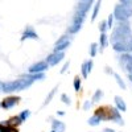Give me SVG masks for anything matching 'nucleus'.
Wrapping results in <instances>:
<instances>
[{"label":"nucleus","instance_id":"nucleus-18","mask_svg":"<svg viewBox=\"0 0 132 132\" xmlns=\"http://www.w3.org/2000/svg\"><path fill=\"white\" fill-rule=\"evenodd\" d=\"M99 50H104L106 49V46L108 45V37H107V35L106 33H101V38H99Z\"/></svg>","mask_w":132,"mask_h":132},{"label":"nucleus","instance_id":"nucleus-30","mask_svg":"<svg viewBox=\"0 0 132 132\" xmlns=\"http://www.w3.org/2000/svg\"><path fill=\"white\" fill-rule=\"evenodd\" d=\"M69 68H70V62H69V61H66V62L63 63V66H62V69L60 70V73H61V74H65L66 71L69 70Z\"/></svg>","mask_w":132,"mask_h":132},{"label":"nucleus","instance_id":"nucleus-21","mask_svg":"<svg viewBox=\"0 0 132 132\" xmlns=\"http://www.w3.org/2000/svg\"><path fill=\"white\" fill-rule=\"evenodd\" d=\"M112 75H114V78H115V82L118 83V86H119V87H120V89H122V90H126V89H127V85H126L124 79L122 78V75H120V74H118V73H114Z\"/></svg>","mask_w":132,"mask_h":132},{"label":"nucleus","instance_id":"nucleus-26","mask_svg":"<svg viewBox=\"0 0 132 132\" xmlns=\"http://www.w3.org/2000/svg\"><path fill=\"white\" fill-rule=\"evenodd\" d=\"M98 50H99V45L96 42H93L91 45H90V49H89V52H90V57H95L96 54H98Z\"/></svg>","mask_w":132,"mask_h":132},{"label":"nucleus","instance_id":"nucleus-16","mask_svg":"<svg viewBox=\"0 0 132 132\" xmlns=\"http://www.w3.org/2000/svg\"><path fill=\"white\" fill-rule=\"evenodd\" d=\"M94 115H96V116L101 118L102 122H107V106H101V107L95 108Z\"/></svg>","mask_w":132,"mask_h":132},{"label":"nucleus","instance_id":"nucleus-15","mask_svg":"<svg viewBox=\"0 0 132 132\" xmlns=\"http://www.w3.org/2000/svg\"><path fill=\"white\" fill-rule=\"evenodd\" d=\"M114 103H115V107L119 110L120 112H126V111H127V104H126L124 99H123L122 96L115 95V98H114Z\"/></svg>","mask_w":132,"mask_h":132},{"label":"nucleus","instance_id":"nucleus-10","mask_svg":"<svg viewBox=\"0 0 132 132\" xmlns=\"http://www.w3.org/2000/svg\"><path fill=\"white\" fill-rule=\"evenodd\" d=\"M63 58H65V52H53L45 58V62L49 66H56L60 62H62Z\"/></svg>","mask_w":132,"mask_h":132},{"label":"nucleus","instance_id":"nucleus-14","mask_svg":"<svg viewBox=\"0 0 132 132\" xmlns=\"http://www.w3.org/2000/svg\"><path fill=\"white\" fill-rule=\"evenodd\" d=\"M52 120V129L57 132H65L66 131V124L60 119H50Z\"/></svg>","mask_w":132,"mask_h":132},{"label":"nucleus","instance_id":"nucleus-6","mask_svg":"<svg viewBox=\"0 0 132 132\" xmlns=\"http://www.w3.org/2000/svg\"><path fill=\"white\" fill-rule=\"evenodd\" d=\"M112 49L116 52V53H132V36L124 41H119V42H115L112 44Z\"/></svg>","mask_w":132,"mask_h":132},{"label":"nucleus","instance_id":"nucleus-36","mask_svg":"<svg viewBox=\"0 0 132 132\" xmlns=\"http://www.w3.org/2000/svg\"><path fill=\"white\" fill-rule=\"evenodd\" d=\"M57 115L58 116H65V111H57Z\"/></svg>","mask_w":132,"mask_h":132},{"label":"nucleus","instance_id":"nucleus-8","mask_svg":"<svg viewBox=\"0 0 132 132\" xmlns=\"http://www.w3.org/2000/svg\"><path fill=\"white\" fill-rule=\"evenodd\" d=\"M119 65L124 68V70L129 74L132 73V53H123L120 54V57L118 58Z\"/></svg>","mask_w":132,"mask_h":132},{"label":"nucleus","instance_id":"nucleus-1","mask_svg":"<svg viewBox=\"0 0 132 132\" xmlns=\"http://www.w3.org/2000/svg\"><path fill=\"white\" fill-rule=\"evenodd\" d=\"M35 83V81L30 79L28 77V73L21 75L20 78L13 79V81H8V82H2V87H0V93H4V94H15V93H20V91H24L27 89Z\"/></svg>","mask_w":132,"mask_h":132},{"label":"nucleus","instance_id":"nucleus-31","mask_svg":"<svg viewBox=\"0 0 132 132\" xmlns=\"http://www.w3.org/2000/svg\"><path fill=\"white\" fill-rule=\"evenodd\" d=\"M114 19H115V17H114V15H110V16H108V19L106 20V21H107V25H108V29H111V28H112Z\"/></svg>","mask_w":132,"mask_h":132},{"label":"nucleus","instance_id":"nucleus-20","mask_svg":"<svg viewBox=\"0 0 132 132\" xmlns=\"http://www.w3.org/2000/svg\"><path fill=\"white\" fill-rule=\"evenodd\" d=\"M103 96H104V93L101 89H98V90L94 91V94L91 96V101H93V103H99L103 99Z\"/></svg>","mask_w":132,"mask_h":132},{"label":"nucleus","instance_id":"nucleus-25","mask_svg":"<svg viewBox=\"0 0 132 132\" xmlns=\"http://www.w3.org/2000/svg\"><path fill=\"white\" fill-rule=\"evenodd\" d=\"M30 115H32V112H30V110H23L20 114H19V116H20V119L23 120V123L24 122H27V120L30 118Z\"/></svg>","mask_w":132,"mask_h":132},{"label":"nucleus","instance_id":"nucleus-11","mask_svg":"<svg viewBox=\"0 0 132 132\" xmlns=\"http://www.w3.org/2000/svg\"><path fill=\"white\" fill-rule=\"evenodd\" d=\"M49 69V65L45 61H38L30 65L28 68V74H38V73H45Z\"/></svg>","mask_w":132,"mask_h":132},{"label":"nucleus","instance_id":"nucleus-19","mask_svg":"<svg viewBox=\"0 0 132 132\" xmlns=\"http://www.w3.org/2000/svg\"><path fill=\"white\" fill-rule=\"evenodd\" d=\"M73 87H74V91L75 93H79L82 90V78L79 75H75L74 79H73Z\"/></svg>","mask_w":132,"mask_h":132},{"label":"nucleus","instance_id":"nucleus-27","mask_svg":"<svg viewBox=\"0 0 132 132\" xmlns=\"http://www.w3.org/2000/svg\"><path fill=\"white\" fill-rule=\"evenodd\" d=\"M60 99H61V102H62L63 104H66V106H71V98H70L68 94H65V93L61 94V98H60Z\"/></svg>","mask_w":132,"mask_h":132},{"label":"nucleus","instance_id":"nucleus-28","mask_svg":"<svg viewBox=\"0 0 132 132\" xmlns=\"http://www.w3.org/2000/svg\"><path fill=\"white\" fill-rule=\"evenodd\" d=\"M93 104H94V103H93V101H90V99H89V101H85V102H83L82 108L85 110V111H89V110L93 107Z\"/></svg>","mask_w":132,"mask_h":132},{"label":"nucleus","instance_id":"nucleus-17","mask_svg":"<svg viewBox=\"0 0 132 132\" xmlns=\"http://www.w3.org/2000/svg\"><path fill=\"white\" fill-rule=\"evenodd\" d=\"M7 123H8V126L19 127V126L23 124V120L20 119V116H19V115H15V116H12V118H9V119L7 120Z\"/></svg>","mask_w":132,"mask_h":132},{"label":"nucleus","instance_id":"nucleus-5","mask_svg":"<svg viewBox=\"0 0 132 132\" xmlns=\"http://www.w3.org/2000/svg\"><path fill=\"white\" fill-rule=\"evenodd\" d=\"M107 122H114L119 126H124V119L122 116V112L116 107L107 106Z\"/></svg>","mask_w":132,"mask_h":132},{"label":"nucleus","instance_id":"nucleus-34","mask_svg":"<svg viewBox=\"0 0 132 132\" xmlns=\"http://www.w3.org/2000/svg\"><path fill=\"white\" fill-rule=\"evenodd\" d=\"M120 3L122 4H124V5H132V0H120Z\"/></svg>","mask_w":132,"mask_h":132},{"label":"nucleus","instance_id":"nucleus-38","mask_svg":"<svg viewBox=\"0 0 132 132\" xmlns=\"http://www.w3.org/2000/svg\"><path fill=\"white\" fill-rule=\"evenodd\" d=\"M50 132H57V131H54V129H52V131H50Z\"/></svg>","mask_w":132,"mask_h":132},{"label":"nucleus","instance_id":"nucleus-3","mask_svg":"<svg viewBox=\"0 0 132 132\" xmlns=\"http://www.w3.org/2000/svg\"><path fill=\"white\" fill-rule=\"evenodd\" d=\"M129 37H131V29H129L128 24L127 23H120L119 21L118 27L112 32V36L110 38V41H111V44H115V42H119V41H124Z\"/></svg>","mask_w":132,"mask_h":132},{"label":"nucleus","instance_id":"nucleus-37","mask_svg":"<svg viewBox=\"0 0 132 132\" xmlns=\"http://www.w3.org/2000/svg\"><path fill=\"white\" fill-rule=\"evenodd\" d=\"M81 2H93V0H81Z\"/></svg>","mask_w":132,"mask_h":132},{"label":"nucleus","instance_id":"nucleus-39","mask_svg":"<svg viewBox=\"0 0 132 132\" xmlns=\"http://www.w3.org/2000/svg\"><path fill=\"white\" fill-rule=\"evenodd\" d=\"M0 87H2V82H0Z\"/></svg>","mask_w":132,"mask_h":132},{"label":"nucleus","instance_id":"nucleus-33","mask_svg":"<svg viewBox=\"0 0 132 132\" xmlns=\"http://www.w3.org/2000/svg\"><path fill=\"white\" fill-rule=\"evenodd\" d=\"M8 126V123H7V120H3V122H0V132H3L4 131V128Z\"/></svg>","mask_w":132,"mask_h":132},{"label":"nucleus","instance_id":"nucleus-4","mask_svg":"<svg viewBox=\"0 0 132 132\" xmlns=\"http://www.w3.org/2000/svg\"><path fill=\"white\" fill-rule=\"evenodd\" d=\"M114 17L120 21V23H126V21L132 16V7L129 5H124V4H119L115 7V11H114Z\"/></svg>","mask_w":132,"mask_h":132},{"label":"nucleus","instance_id":"nucleus-2","mask_svg":"<svg viewBox=\"0 0 132 132\" xmlns=\"http://www.w3.org/2000/svg\"><path fill=\"white\" fill-rule=\"evenodd\" d=\"M91 7V2H81L77 7V11H75V15L73 17V21H71V25L69 27V33L70 35H74V33L79 32V29L82 28V24L86 19V15L89 12V9Z\"/></svg>","mask_w":132,"mask_h":132},{"label":"nucleus","instance_id":"nucleus-7","mask_svg":"<svg viewBox=\"0 0 132 132\" xmlns=\"http://www.w3.org/2000/svg\"><path fill=\"white\" fill-rule=\"evenodd\" d=\"M20 103V96L17 95H8L5 96L3 101H0V107H2L3 110H11L16 107L17 104Z\"/></svg>","mask_w":132,"mask_h":132},{"label":"nucleus","instance_id":"nucleus-13","mask_svg":"<svg viewBox=\"0 0 132 132\" xmlns=\"http://www.w3.org/2000/svg\"><path fill=\"white\" fill-rule=\"evenodd\" d=\"M25 40H38V35L32 27H27L23 36H21V41H25Z\"/></svg>","mask_w":132,"mask_h":132},{"label":"nucleus","instance_id":"nucleus-22","mask_svg":"<svg viewBox=\"0 0 132 132\" xmlns=\"http://www.w3.org/2000/svg\"><path fill=\"white\" fill-rule=\"evenodd\" d=\"M87 123H89V126H90V127H98L99 124L102 123V119L99 118V116H96V115H94V114H93V116H90V118H89V120H87Z\"/></svg>","mask_w":132,"mask_h":132},{"label":"nucleus","instance_id":"nucleus-29","mask_svg":"<svg viewBox=\"0 0 132 132\" xmlns=\"http://www.w3.org/2000/svg\"><path fill=\"white\" fill-rule=\"evenodd\" d=\"M108 29V25H107V21H102L101 24H99V30L101 33H106V30Z\"/></svg>","mask_w":132,"mask_h":132},{"label":"nucleus","instance_id":"nucleus-32","mask_svg":"<svg viewBox=\"0 0 132 132\" xmlns=\"http://www.w3.org/2000/svg\"><path fill=\"white\" fill-rule=\"evenodd\" d=\"M3 132H19V129H17V127H12V126H7L5 128H4V131Z\"/></svg>","mask_w":132,"mask_h":132},{"label":"nucleus","instance_id":"nucleus-12","mask_svg":"<svg viewBox=\"0 0 132 132\" xmlns=\"http://www.w3.org/2000/svg\"><path fill=\"white\" fill-rule=\"evenodd\" d=\"M93 68H94L93 60H87L81 65V74H82L83 78H87V77L90 75V73L93 71Z\"/></svg>","mask_w":132,"mask_h":132},{"label":"nucleus","instance_id":"nucleus-23","mask_svg":"<svg viewBox=\"0 0 132 132\" xmlns=\"http://www.w3.org/2000/svg\"><path fill=\"white\" fill-rule=\"evenodd\" d=\"M57 90H58V86H56L54 89H52V90H50V93L46 95V98H45V102L42 103V106H46V104H49V103L53 101V98H54V95H56Z\"/></svg>","mask_w":132,"mask_h":132},{"label":"nucleus","instance_id":"nucleus-35","mask_svg":"<svg viewBox=\"0 0 132 132\" xmlns=\"http://www.w3.org/2000/svg\"><path fill=\"white\" fill-rule=\"evenodd\" d=\"M103 132H116V131H115L114 128H104Z\"/></svg>","mask_w":132,"mask_h":132},{"label":"nucleus","instance_id":"nucleus-9","mask_svg":"<svg viewBox=\"0 0 132 132\" xmlns=\"http://www.w3.org/2000/svg\"><path fill=\"white\" fill-rule=\"evenodd\" d=\"M70 44H71V37L68 36V35H65V36L60 37L57 40V42L54 44V50L53 52H65L70 46Z\"/></svg>","mask_w":132,"mask_h":132},{"label":"nucleus","instance_id":"nucleus-24","mask_svg":"<svg viewBox=\"0 0 132 132\" xmlns=\"http://www.w3.org/2000/svg\"><path fill=\"white\" fill-rule=\"evenodd\" d=\"M101 4H102V0H96V3L94 5V11H93V16H91V20L94 21L98 16V12H99V9H101Z\"/></svg>","mask_w":132,"mask_h":132}]
</instances>
